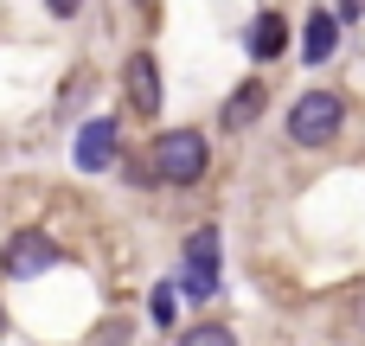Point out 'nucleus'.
<instances>
[{"label": "nucleus", "instance_id": "5", "mask_svg": "<svg viewBox=\"0 0 365 346\" xmlns=\"http://www.w3.org/2000/svg\"><path fill=\"white\" fill-rule=\"evenodd\" d=\"M122 83H128V109H135V116H154V109H160V64H154L148 51L128 58Z\"/></svg>", "mask_w": 365, "mask_h": 346}, {"label": "nucleus", "instance_id": "3", "mask_svg": "<svg viewBox=\"0 0 365 346\" xmlns=\"http://www.w3.org/2000/svg\"><path fill=\"white\" fill-rule=\"evenodd\" d=\"M115 154H122V128H115V116H96V122H83V128H77L71 161H77L83 173H109V167H115Z\"/></svg>", "mask_w": 365, "mask_h": 346}, {"label": "nucleus", "instance_id": "4", "mask_svg": "<svg viewBox=\"0 0 365 346\" xmlns=\"http://www.w3.org/2000/svg\"><path fill=\"white\" fill-rule=\"evenodd\" d=\"M51 263H58V244H51L45 231H13V244H6V257H0V270L19 276V283H26V276H45Z\"/></svg>", "mask_w": 365, "mask_h": 346}, {"label": "nucleus", "instance_id": "15", "mask_svg": "<svg viewBox=\"0 0 365 346\" xmlns=\"http://www.w3.org/2000/svg\"><path fill=\"white\" fill-rule=\"evenodd\" d=\"M0 327H6V321H0Z\"/></svg>", "mask_w": 365, "mask_h": 346}, {"label": "nucleus", "instance_id": "1", "mask_svg": "<svg viewBox=\"0 0 365 346\" xmlns=\"http://www.w3.org/2000/svg\"><path fill=\"white\" fill-rule=\"evenodd\" d=\"M205 167H212V148H205L199 128H167V135L154 141V173H160L167 186H199Z\"/></svg>", "mask_w": 365, "mask_h": 346}, {"label": "nucleus", "instance_id": "13", "mask_svg": "<svg viewBox=\"0 0 365 346\" xmlns=\"http://www.w3.org/2000/svg\"><path fill=\"white\" fill-rule=\"evenodd\" d=\"M122 340H128V327H122V321H109V327L96 334V346H122Z\"/></svg>", "mask_w": 365, "mask_h": 346}, {"label": "nucleus", "instance_id": "6", "mask_svg": "<svg viewBox=\"0 0 365 346\" xmlns=\"http://www.w3.org/2000/svg\"><path fill=\"white\" fill-rule=\"evenodd\" d=\"M250 51H257V58H263V64H269V58H282V51H289V19H282V13H276V6H263V13H257V19H250Z\"/></svg>", "mask_w": 365, "mask_h": 346}, {"label": "nucleus", "instance_id": "10", "mask_svg": "<svg viewBox=\"0 0 365 346\" xmlns=\"http://www.w3.org/2000/svg\"><path fill=\"white\" fill-rule=\"evenodd\" d=\"M180 346H237V334H231V327H218V321H205V327L180 334Z\"/></svg>", "mask_w": 365, "mask_h": 346}, {"label": "nucleus", "instance_id": "9", "mask_svg": "<svg viewBox=\"0 0 365 346\" xmlns=\"http://www.w3.org/2000/svg\"><path fill=\"white\" fill-rule=\"evenodd\" d=\"M212 263H218V231L199 225V231L186 238V270H212Z\"/></svg>", "mask_w": 365, "mask_h": 346}, {"label": "nucleus", "instance_id": "12", "mask_svg": "<svg viewBox=\"0 0 365 346\" xmlns=\"http://www.w3.org/2000/svg\"><path fill=\"white\" fill-rule=\"evenodd\" d=\"M154 321H173V289H154Z\"/></svg>", "mask_w": 365, "mask_h": 346}, {"label": "nucleus", "instance_id": "8", "mask_svg": "<svg viewBox=\"0 0 365 346\" xmlns=\"http://www.w3.org/2000/svg\"><path fill=\"white\" fill-rule=\"evenodd\" d=\"M263 103H269V90H263V83H237V90H231V103H225V128H231V135H237V128H250V122L263 116Z\"/></svg>", "mask_w": 365, "mask_h": 346}, {"label": "nucleus", "instance_id": "11", "mask_svg": "<svg viewBox=\"0 0 365 346\" xmlns=\"http://www.w3.org/2000/svg\"><path fill=\"white\" fill-rule=\"evenodd\" d=\"M212 289H218V276H212V270H186V295H199V302H205Z\"/></svg>", "mask_w": 365, "mask_h": 346}, {"label": "nucleus", "instance_id": "14", "mask_svg": "<svg viewBox=\"0 0 365 346\" xmlns=\"http://www.w3.org/2000/svg\"><path fill=\"white\" fill-rule=\"evenodd\" d=\"M359 327H365V308H359Z\"/></svg>", "mask_w": 365, "mask_h": 346}, {"label": "nucleus", "instance_id": "7", "mask_svg": "<svg viewBox=\"0 0 365 346\" xmlns=\"http://www.w3.org/2000/svg\"><path fill=\"white\" fill-rule=\"evenodd\" d=\"M334 45H340V19L321 6V13H308V32H302V58L308 64H327L334 58Z\"/></svg>", "mask_w": 365, "mask_h": 346}, {"label": "nucleus", "instance_id": "2", "mask_svg": "<svg viewBox=\"0 0 365 346\" xmlns=\"http://www.w3.org/2000/svg\"><path fill=\"white\" fill-rule=\"evenodd\" d=\"M340 122H346V103L334 90H302L295 109H289V141L295 148H327L340 135Z\"/></svg>", "mask_w": 365, "mask_h": 346}]
</instances>
